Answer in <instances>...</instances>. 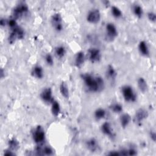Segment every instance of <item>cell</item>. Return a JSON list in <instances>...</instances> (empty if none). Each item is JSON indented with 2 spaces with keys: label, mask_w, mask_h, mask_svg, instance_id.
Instances as JSON below:
<instances>
[{
  "label": "cell",
  "mask_w": 156,
  "mask_h": 156,
  "mask_svg": "<svg viewBox=\"0 0 156 156\" xmlns=\"http://www.w3.org/2000/svg\"><path fill=\"white\" fill-rule=\"evenodd\" d=\"M80 77L83 80L85 86L89 91L97 93L101 91L104 88V80L99 76H94L87 73L81 74Z\"/></svg>",
  "instance_id": "1"
},
{
  "label": "cell",
  "mask_w": 156,
  "mask_h": 156,
  "mask_svg": "<svg viewBox=\"0 0 156 156\" xmlns=\"http://www.w3.org/2000/svg\"><path fill=\"white\" fill-rule=\"evenodd\" d=\"M121 93L125 101L133 102L136 100V94L133 88L128 85H125L121 87Z\"/></svg>",
  "instance_id": "2"
},
{
  "label": "cell",
  "mask_w": 156,
  "mask_h": 156,
  "mask_svg": "<svg viewBox=\"0 0 156 156\" xmlns=\"http://www.w3.org/2000/svg\"><path fill=\"white\" fill-rule=\"evenodd\" d=\"M29 11V7L27 4L24 2H20L16 6L14 7L12 11V17L17 20Z\"/></svg>",
  "instance_id": "3"
},
{
  "label": "cell",
  "mask_w": 156,
  "mask_h": 156,
  "mask_svg": "<svg viewBox=\"0 0 156 156\" xmlns=\"http://www.w3.org/2000/svg\"><path fill=\"white\" fill-rule=\"evenodd\" d=\"M32 138L34 141L38 145L43 143L45 140V132L41 126H38L34 129L32 132Z\"/></svg>",
  "instance_id": "4"
},
{
  "label": "cell",
  "mask_w": 156,
  "mask_h": 156,
  "mask_svg": "<svg viewBox=\"0 0 156 156\" xmlns=\"http://www.w3.org/2000/svg\"><path fill=\"white\" fill-rule=\"evenodd\" d=\"M118 36V30L112 23H108L105 26V39L109 41H113Z\"/></svg>",
  "instance_id": "5"
},
{
  "label": "cell",
  "mask_w": 156,
  "mask_h": 156,
  "mask_svg": "<svg viewBox=\"0 0 156 156\" xmlns=\"http://www.w3.org/2000/svg\"><path fill=\"white\" fill-rule=\"evenodd\" d=\"M101 20V13L99 9L90 10L87 15V21L91 24H97Z\"/></svg>",
  "instance_id": "6"
},
{
  "label": "cell",
  "mask_w": 156,
  "mask_h": 156,
  "mask_svg": "<svg viewBox=\"0 0 156 156\" xmlns=\"http://www.w3.org/2000/svg\"><path fill=\"white\" fill-rule=\"evenodd\" d=\"M51 21L53 28L57 32H60L63 30L62 18L60 13H55L53 14L51 16Z\"/></svg>",
  "instance_id": "7"
},
{
  "label": "cell",
  "mask_w": 156,
  "mask_h": 156,
  "mask_svg": "<svg viewBox=\"0 0 156 156\" xmlns=\"http://www.w3.org/2000/svg\"><path fill=\"white\" fill-rule=\"evenodd\" d=\"M88 57L92 63L99 62L101 58V53L97 48H91L88 51Z\"/></svg>",
  "instance_id": "8"
},
{
  "label": "cell",
  "mask_w": 156,
  "mask_h": 156,
  "mask_svg": "<svg viewBox=\"0 0 156 156\" xmlns=\"http://www.w3.org/2000/svg\"><path fill=\"white\" fill-rule=\"evenodd\" d=\"M148 116V112L143 108H140L136 111L134 115L133 121L137 125H141L143 121L146 119Z\"/></svg>",
  "instance_id": "9"
},
{
  "label": "cell",
  "mask_w": 156,
  "mask_h": 156,
  "mask_svg": "<svg viewBox=\"0 0 156 156\" xmlns=\"http://www.w3.org/2000/svg\"><path fill=\"white\" fill-rule=\"evenodd\" d=\"M40 96L41 100L45 103L52 104L54 101L52 89L49 87L43 89L41 92Z\"/></svg>",
  "instance_id": "10"
},
{
  "label": "cell",
  "mask_w": 156,
  "mask_h": 156,
  "mask_svg": "<svg viewBox=\"0 0 156 156\" xmlns=\"http://www.w3.org/2000/svg\"><path fill=\"white\" fill-rule=\"evenodd\" d=\"M85 146L87 149L91 152H96L99 149V143L97 140L94 138H91L87 140L85 143Z\"/></svg>",
  "instance_id": "11"
},
{
  "label": "cell",
  "mask_w": 156,
  "mask_h": 156,
  "mask_svg": "<svg viewBox=\"0 0 156 156\" xmlns=\"http://www.w3.org/2000/svg\"><path fill=\"white\" fill-rule=\"evenodd\" d=\"M101 132L105 135L109 136V137H114L115 134L113 130V129L112 128V126L110 122H104L101 127Z\"/></svg>",
  "instance_id": "12"
},
{
  "label": "cell",
  "mask_w": 156,
  "mask_h": 156,
  "mask_svg": "<svg viewBox=\"0 0 156 156\" xmlns=\"http://www.w3.org/2000/svg\"><path fill=\"white\" fill-rule=\"evenodd\" d=\"M31 74L33 77L41 79L44 76V72L42 67L40 65H35L33 67L31 71Z\"/></svg>",
  "instance_id": "13"
},
{
  "label": "cell",
  "mask_w": 156,
  "mask_h": 156,
  "mask_svg": "<svg viewBox=\"0 0 156 156\" xmlns=\"http://www.w3.org/2000/svg\"><path fill=\"white\" fill-rule=\"evenodd\" d=\"M85 59V56L84 52L82 51H79L76 53L74 58V64L76 67L80 68L84 63Z\"/></svg>",
  "instance_id": "14"
},
{
  "label": "cell",
  "mask_w": 156,
  "mask_h": 156,
  "mask_svg": "<svg viewBox=\"0 0 156 156\" xmlns=\"http://www.w3.org/2000/svg\"><path fill=\"white\" fill-rule=\"evenodd\" d=\"M106 76L111 82H113L115 81L117 76V73L112 65H108L107 66L106 69Z\"/></svg>",
  "instance_id": "15"
},
{
  "label": "cell",
  "mask_w": 156,
  "mask_h": 156,
  "mask_svg": "<svg viewBox=\"0 0 156 156\" xmlns=\"http://www.w3.org/2000/svg\"><path fill=\"white\" fill-rule=\"evenodd\" d=\"M138 50L140 53L144 57H147L149 55V49L147 43L145 41H141L138 44Z\"/></svg>",
  "instance_id": "16"
},
{
  "label": "cell",
  "mask_w": 156,
  "mask_h": 156,
  "mask_svg": "<svg viewBox=\"0 0 156 156\" xmlns=\"http://www.w3.org/2000/svg\"><path fill=\"white\" fill-rule=\"evenodd\" d=\"M131 116L129 113H123L120 116L119 121L122 128L127 127L131 122Z\"/></svg>",
  "instance_id": "17"
},
{
  "label": "cell",
  "mask_w": 156,
  "mask_h": 156,
  "mask_svg": "<svg viewBox=\"0 0 156 156\" xmlns=\"http://www.w3.org/2000/svg\"><path fill=\"white\" fill-rule=\"evenodd\" d=\"M137 85L139 90L145 93L147 90L148 85L146 80L142 77H140L137 80Z\"/></svg>",
  "instance_id": "18"
},
{
  "label": "cell",
  "mask_w": 156,
  "mask_h": 156,
  "mask_svg": "<svg viewBox=\"0 0 156 156\" xmlns=\"http://www.w3.org/2000/svg\"><path fill=\"white\" fill-rule=\"evenodd\" d=\"M59 90L60 93L62 94V96L68 99L69 98V89L68 87L66 85V83L65 82H62L59 87Z\"/></svg>",
  "instance_id": "19"
},
{
  "label": "cell",
  "mask_w": 156,
  "mask_h": 156,
  "mask_svg": "<svg viewBox=\"0 0 156 156\" xmlns=\"http://www.w3.org/2000/svg\"><path fill=\"white\" fill-rule=\"evenodd\" d=\"M9 149L13 151H17L20 147V143L15 138H12L8 141Z\"/></svg>",
  "instance_id": "20"
},
{
  "label": "cell",
  "mask_w": 156,
  "mask_h": 156,
  "mask_svg": "<svg viewBox=\"0 0 156 156\" xmlns=\"http://www.w3.org/2000/svg\"><path fill=\"white\" fill-rule=\"evenodd\" d=\"M106 111L102 108H97L94 112V116L96 120H101L106 116Z\"/></svg>",
  "instance_id": "21"
},
{
  "label": "cell",
  "mask_w": 156,
  "mask_h": 156,
  "mask_svg": "<svg viewBox=\"0 0 156 156\" xmlns=\"http://www.w3.org/2000/svg\"><path fill=\"white\" fill-rule=\"evenodd\" d=\"M132 11L133 14L138 18H140L143 16V10L141 5L139 4H134L132 7Z\"/></svg>",
  "instance_id": "22"
},
{
  "label": "cell",
  "mask_w": 156,
  "mask_h": 156,
  "mask_svg": "<svg viewBox=\"0 0 156 156\" xmlns=\"http://www.w3.org/2000/svg\"><path fill=\"white\" fill-rule=\"evenodd\" d=\"M51 112L54 116H57L60 112V104L55 100L51 104Z\"/></svg>",
  "instance_id": "23"
},
{
  "label": "cell",
  "mask_w": 156,
  "mask_h": 156,
  "mask_svg": "<svg viewBox=\"0 0 156 156\" xmlns=\"http://www.w3.org/2000/svg\"><path fill=\"white\" fill-rule=\"evenodd\" d=\"M55 54L58 58H63L66 54V49L63 46H58L55 48Z\"/></svg>",
  "instance_id": "24"
},
{
  "label": "cell",
  "mask_w": 156,
  "mask_h": 156,
  "mask_svg": "<svg viewBox=\"0 0 156 156\" xmlns=\"http://www.w3.org/2000/svg\"><path fill=\"white\" fill-rule=\"evenodd\" d=\"M110 108L112 112H113L115 113H120L123 110L122 105L118 102L112 104L110 105Z\"/></svg>",
  "instance_id": "25"
},
{
  "label": "cell",
  "mask_w": 156,
  "mask_h": 156,
  "mask_svg": "<svg viewBox=\"0 0 156 156\" xmlns=\"http://www.w3.org/2000/svg\"><path fill=\"white\" fill-rule=\"evenodd\" d=\"M111 13L113 16L116 18H119L122 16V12L121 10L115 5L111 6Z\"/></svg>",
  "instance_id": "26"
},
{
  "label": "cell",
  "mask_w": 156,
  "mask_h": 156,
  "mask_svg": "<svg viewBox=\"0 0 156 156\" xmlns=\"http://www.w3.org/2000/svg\"><path fill=\"white\" fill-rule=\"evenodd\" d=\"M11 30H13L15 32V34L17 35L18 40H22L24 37V34H25L24 31L23 29L19 26H18L17 27H16L13 29H11Z\"/></svg>",
  "instance_id": "27"
},
{
  "label": "cell",
  "mask_w": 156,
  "mask_h": 156,
  "mask_svg": "<svg viewBox=\"0 0 156 156\" xmlns=\"http://www.w3.org/2000/svg\"><path fill=\"white\" fill-rule=\"evenodd\" d=\"M18 40V37L16 34H15V32L13 30H11L10 33L9 34V35L8 37V41L9 43V44H13L16 40Z\"/></svg>",
  "instance_id": "28"
},
{
  "label": "cell",
  "mask_w": 156,
  "mask_h": 156,
  "mask_svg": "<svg viewBox=\"0 0 156 156\" xmlns=\"http://www.w3.org/2000/svg\"><path fill=\"white\" fill-rule=\"evenodd\" d=\"M7 25L9 26V27L11 29H13L15 28L16 27L18 26V24H17V22H16V20L15 19V18H13V17L9 18V20H7Z\"/></svg>",
  "instance_id": "29"
},
{
  "label": "cell",
  "mask_w": 156,
  "mask_h": 156,
  "mask_svg": "<svg viewBox=\"0 0 156 156\" xmlns=\"http://www.w3.org/2000/svg\"><path fill=\"white\" fill-rule=\"evenodd\" d=\"M44 60L46 63H47L48 65L49 66H52L54 64V60L52 56L50 54H46L44 57Z\"/></svg>",
  "instance_id": "30"
},
{
  "label": "cell",
  "mask_w": 156,
  "mask_h": 156,
  "mask_svg": "<svg viewBox=\"0 0 156 156\" xmlns=\"http://www.w3.org/2000/svg\"><path fill=\"white\" fill-rule=\"evenodd\" d=\"M147 18L151 22L155 23V21H156V15H155V13L153 12H149L147 13Z\"/></svg>",
  "instance_id": "31"
},
{
  "label": "cell",
  "mask_w": 156,
  "mask_h": 156,
  "mask_svg": "<svg viewBox=\"0 0 156 156\" xmlns=\"http://www.w3.org/2000/svg\"><path fill=\"white\" fill-rule=\"evenodd\" d=\"M127 155H135L137 154V151L134 147H130L126 149Z\"/></svg>",
  "instance_id": "32"
},
{
  "label": "cell",
  "mask_w": 156,
  "mask_h": 156,
  "mask_svg": "<svg viewBox=\"0 0 156 156\" xmlns=\"http://www.w3.org/2000/svg\"><path fill=\"white\" fill-rule=\"evenodd\" d=\"M15 153L14 151L10 150V149H5L4 151V155H7V156H13V155H15Z\"/></svg>",
  "instance_id": "33"
},
{
  "label": "cell",
  "mask_w": 156,
  "mask_h": 156,
  "mask_svg": "<svg viewBox=\"0 0 156 156\" xmlns=\"http://www.w3.org/2000/svg\"><path fill=\"white\" fill-rule=\"evenodd\" d=\"M149 136H150L151 139L154 142H155V141H156V133H155V132L154 130H151L149 132Z\"/></svg>",
  "instance_id": "34"
},
{
  "label": "cell",
  "mask_w": 156,
  "mask_h": 156,
  "mask_svg": "<svg viewBox=\"0 0 156 156\" xmlns=\"http://www.w3.org/2000/svg\"><path fill=\"white\" fill-rule=\"evenodd\" d=\"M106 154L107 155H120L119 151H110Z\"/></svg>",
  "instance_id": "35"
},
{
  "label": "cell",
  "mask_w": 156,
  "mask_h": 156,
  "mask_svg": "<svg viewBox=\"0 0 156 156\" xmlns=\"http://www.w3.org/2000/svg\"><path fill=\"white\" fill-rule=\"evenodd\" d=\"M0 24L2 27L5 26V25L7 24V20H6L5 18H1V20H0Z\"/></svg>",
  "instance_id": "36"
},
{
  "label": "cell",
  "mask_w": 156,
  "mask_h": 156,
  "mask_svg": "<svg viewBox=\"0 0 156 156\" xmlns=\"http://www.w3.org/2000/svg\"><path fill=\"white\" fill-rule=\"evenodd\" d=\"M0 76L1 79H3L5 77V71L2 68H1L0 71Z\"/></svg>",
  "instance_id": "37"
},
{
  "label": "cell",
  "mask_w": 156,
  "mask_h": 156,
  "mask_svg": "<svg viewBox=\"0 0 156 156\" xmlns=\"http://www.w3.org/2000/svg\"><path fill=\"white\" fill-rule=\"evenodd\" d=\"M102 2H103V4H104L105 5H106V6L110 5V2L108 1H103Z\"/></svg>",
  "instance_id": "38"
}]
</instances>
